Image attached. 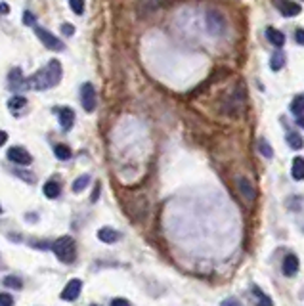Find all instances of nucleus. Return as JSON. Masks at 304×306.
<instances>
[{"mask_svg":"<svg viewBox=\"0 0 304 306\" xmlns=\"http://www.w3.org/2000/svg\"><path fill=\"white\" fill-rule=\"evenodd\" d=\"M59 81H61V63L58 59H50V63H46L43 69H39L27 79V88L48 90V88L58 87Z\"/></svg>","mask_w":304,"mask_h":306,"instance_id":"nucleus-1","label":"nucleus"},{"mask_svg":"<svg viewBox=\"0 0 304 306\" xmlns=\"http://www.w3.org/2000/svg\"><path fill=\"white\" fill-rule=\"evenodd\" d=\"M52 251L58 257V261H61V262L65 264L75 262V259H77V243H75V239H73L71 235H61V237H58L52 243Z\"/></svg>","mask_w":304,"mask_h":306,"instance_id":"nucleus-2","label":"nucleus"},{"mask_svg":"<svg viewBox=\"0 0 304 306\" xmlns=\"http://www.w3.org/2000/svg\"><path fill=\"white\" fill-rule=\"evenodd\" d=\"M205 25H207V31L211 35H215V37H222L226 33V19L218 10H207Z\"/></svg>","mask_w":304,"mask_h":306,"instance_id":"nucleus-3","label":"nucleus"},{"mask_svg":"<svg viewBox=\"0 0 304 306\" xmlns=\"http://www.w3.org/2000/svg\"><path fill=\"white\" fill-rule=\"evenodd\" d=\"M171 0H138L136 4V14L138 17H151L161 8H165Z\"/></svg>","mask_w":304,"mask_h":306,"instance_id":"nucleus-4","label":"nucleus"},{"mask_svg":"<svg viewBox=\"0 0 304 306\" xmlns=\"http://www.w3.org/2000/svg\"><path fill=\"white\" fill-rule=\"evenodd\" d=\"M33 29H35V35L39 37V41H41L48 50H54V52H61V50H63V43L59 41L58 37H54L50 31L43 29V27H39V25H35Z\"/></svg>","mask_w":304,"mask_h":306,"instance_id":"nucleus-5","label":"nucleus"},{"mask_svg":"<svg viewBox=\"0 0 304 306\" xmlns=\"http://www.w3.org/2000/svg\"><path fill=\"white\" fill-rule=\"evenodd\" d=\"M81 103H83L87 113H92L96 109V88L90 83H85L81 87Z\"/></svg>","mask_w":304,"mask_h":306,"instance_id":"nucleus-6","label":"nucleus"},{"mask_svg":"<svg viewBox=\"0 0 304 306\" xmlns=\"http://www.w3.org/2000/svg\"><path fill=\"white\" fill-rule=\"evenodd\" d=\"M8 159L12 161V163H15V165H31L33 163V157H31L29 151L19 146L8 149Z\"/></svg>","mask_w":304,"mask_h":306,"instance_id":"nucleus-7","label":"nucleus"},{"mask_svg":"<svg viewBox=\"0 0 304 306\" xmlns=\"http://www.w3.org/2000/svg\"><path fill=\"white\" fill-rule=\"evenodd\" d=\"M81 289H83V281L75 277V279H71V281L65 285V289L61 291V299L71 303V301H75V299L81 295Z\"/></svg>","mask_w":304,"mask_h":306,"instance_id":"nucleus-8","label":"nucleus"},{"mask_svg":"<svg viewBox=\"0 0 304 306\" xmlns=\"http://www.w3.org/2000/svg\"><path fill=\"white\" fill-rule=\"evenodd\" d=\"M237 188H239V193L245 197L249 203H253V201H255L257 191H255V186H253V182H251L249 178H245V176L237 178Z\"/></svg>","mask_w":304,"mask_h":306,"instance_id":"nucleus-9","label":"nucleus"},{"mask_svg":"<svg viewBox=\"0 0 304 306\" xmlns=\"http://www.w3.org/2000/svg\"><path fill=\"white\" fill-rule=\"evenodd\" d=\"M58 117H59V125H61V129L67 132L73 129V125H75V111H73L71 107H61L58 111Z\"/></svg>","mask_w":304,"mask_h":306,"instance_id":"nucleus-10","label":"nucleus"},{"mask_svg":"<svg viewBox=\"0 0 304 306\" xmlns=\"http://www.w3.org/2000/svg\"><path fill=\"white\" fill-rule=\"evenodd\" d=\"M281 270H283V274L287 277H293L297 272H299V259H297V255H287L285 259H283V266H281Z\"/></svg>","mask_w":304,"mask_h":306,"instance_id":"nucleus-11","label":"nucleus"},{"mask_svg":"<svg viewBox=\"0 0 304 306\" xmlns=\"http://www.w3.org/2000/svg\"><path fill=\"white\" fill-rule=\"evenodd\" d=\"M277 8H279V12L285 15V17H295V15L301 14V6L295 4V2H289V0L277 2Z\"/></svg>","mask_w":304,"mask_h":306,"instance_id":"nucleus-12","label":"nucleus"},{"mask_svg":"<svg viewBox=\"0 0 304 306\" xmlns=\"http://www.w3.org/2000/svg\"><path fill=\"white\" fill-rule=\"evenodd\" d=\"M8 85L12 90H19V88L27 87V81H23V75H21V69H12L10 71V77H8Z\"/></svg>","mask_w":304,"mask_h":306,"instance_id":"nucleus-13","label":"nucleus"},{"mask_svg":"<svg viewBox=\"0 0 304 306\" xmlns=\"http://www.w3.org/2000/svg\"><path fill=\"white\" fill-rule=\"evenodd\" d=\"M119 237H121V233L113 228H101L98 232V239L103 243H115V241H119Z\"/></svg>","mask_w":304,"mask_h":306,"instance_id":"nucleus-14","label":"nucleus"},{"mask_svg":"<svg viewBox=\"0 0 304 306\" xmlns=\"http://www.w3.org/2000/svg\"><path fill=\"white\" fill-rule=\"evenodd\" d=\"M44 195L48 197V199H58L59 193H61V186H59L56 180H50V182H46L44 184Z\"/></svg>","mask_w":304,"mask_h":306,"instance_id":"nucleus-15","label":"nucleus"},{"mask_svg":"<svg viewBox=\"0 0 304 306\" xmlns=\"http://www.w3.org/2000/svg\"><path fill=\"white\" fill-rule=\"evenodd\" d=\"M266 37H268V41L274 44L275 48H281L283 44H285V35L281 33V31L277 29H268L266 31Z\"/></svg>","mask_w":304,"mask_h":306,"instance_id":"nucleus-16","label":"nucleus"},{"mask_svg":"<svg viewBox=\"0 0 304 306\" xmlns=\"http://www.w3.org/2000/svg\"><path fill=\"white\" fill-rule=\"evenodd\" d=\"M291 173H293V178H295V180H304V159L303 157H295V159H293V169H291Z\"/></svg>","mask_w":304,"mask_h":306,"instance_id":"nucleus-17","label":"nucleus"},{"mask_svg":"<svg viewBox=\"0 0 304 306\" xmlns=\"http://www.w3.org/2000/svg\"><path fill=\"white\" fill-rule=\"evenodd\" d=\"M25 105H27V100H25L23 96H19V94H17V96H12V98L8 100V109H10L12 113H17V111L23 109Z\"/></svg>","mask_w":304,"mask_h":306,"instance_id":"nucleus-18","label":"nucleus"},{"mask_svg":"<svg viewBox=\"0 0 304 306\" xmlns=\"http://www.w3.org/2000/svg\"><path fill=\"white\" fill-rule=\"evenodd\" d=\"M54 153H56V157H58L59 161H67L71 159V147L63 146V144H58V146L54 147Z\"/></svg>","mask_w":304,"mask_h":306,"instance_id":"nucleus-19","label":"nucleus"},{"mask_svg":"<svg viewBox=\"0 0 304 306\" xmlns=\"http://www.w3.org/2000/svg\"><path fill=\"white\" fill-rule=\"evenodd\" d=\"M88 184H90V176L88 175L79 176V178L75 180V184H73V191H75V193H81L83 190H87Z\"/></svg>","mask_w":304,"mask_h":306,"instance_id":"nucleus-20","label":"nucleus"},{"mask_svg":"<svg viewBox=\"0 0 304 306\" xmlns=\"http://www.w3.org/2000/svg\"><path fill=\"white\" fill-rule=\"evenodd\" d=\"M283 65H285V56H283V54L277 50L274 56H272V59H270V67H272L274 71H279Z\"/></svg>","mask_w":304,"mask_h":306,"instance_id":"nucleus-21","label":"nucleus"},{"mask_svg":"<svg viewBox=\"0 0 304 306\" xmlns=\"http://www.w3.org/2000/svg\"><path fill=\"white\" fill-rule=\"evenodd\" d=\"M287 142H289V146L293 149H303L304 146V140L301 138V134H297V132H289L287 134Z\"/></svg>","mask_w":304,"mask_h":306,"instance_id":"nucleus-22","label":"nucleus"},{"mask_svg":"<svg viewBox=\"0 0 304 306\" xmlns=\"http://www.w3.org/2000/svg\"><path fill=\"white\" fill-rule=\"evenodd\" d=\"M291 111H293L295 115H299V117L303 115L304 113V94L293 100V103H291Z\"/></svg>","mask_w":304,"mask_h":306,"instance_id":"nucleus-23","label":"nucleus"},{"mask_svg":"<svg viewBox=\"0 0 304 306\" xmlns=\"http://www.w3.org/2000/svg\"><path fill=\"white\" fill-rule=\"evenodd\" d=\"M4 285H6V287H10V289H21V287H23L21 279H19V277H15V276L4 277Z\"/></svg>","mask_w":304,"mask_h":306,"instance_id":"nucleus-24","label":"nucleus"},{"mask_svg":"<svg viewBox=\"0 0 304 306\" xmlns=\"http://www.w3.org/2000/svg\"><path fill=\"white\" fill-rule=\"evenodd\" d=\"M253 291L257 293V299H259V303H257V306H274V303L270 301V297H266L264 293L259 289V287H255Z\"/></svg>","mask_w":304,"mask_h":306,"instance_id":"nucleus-25","label":"nucleus"},{"mask_svg":"<svg viewBox=\"0 0 304 306\" xmlns=\"http://www.w3.org/2000/svg\"><path fill=\"white\" fill-rule=\"evenodd\" d=\"M69 6H71L73 14L77 15L85 14V0H69Z\"/></svg>","mask_w":304,"mask_h":306,"instance_id":"nucleus-26","label":"nucleus"},{"mask_svg":"<svg viewBox=\"0 0 304 306\" xmlns=\"http://www.w3.org/2000/svg\"><path fill=\"white\" fill-rule=\"evenodd\" d=\"M259 149H261V153L266 157V159H272V157H274V149L268 146L266 140H261V142H259Z\"/></svg>","mask_w":304,"mask_h":306,"instance_id":"nucleus-27","label":"nucleus"},{"mask_svg":"<svg viewBox=\"0 0 304 306\" xmlns=\"http://www.w3.org/2000/svg\"><path fill=\"white\" fill-rule=\"evenodd\" d=\"M0 306H14V299L10 295L0 293Z\"/></svg>","mask_w":304,"mask_h":306,"instance_id":"nucleus-28","label":"nucleus"},{"mask_svg":"<svg viewBox=\"0 0 304 306\" xmlns=\"http://www.w3.org/2000/svg\"><path fill=\"white\" fill-rule=\"evenodd\" d=\"M23 21H25V25H31V27L37 25V17L31 14V12H25V14H23Z\"/></svg>","mask_w":304,"mask_h":306,"instance_id":"nucleus-29","label":"nucleus"},{"mask_svg":"<svg viewBox=\"0 0 304 306\" xmlns=\"http://www.w3.org/2000/svg\"><path fill=\"white\" fill-rule=\"evenodd\" d=\"M61 33L67 35V37H73V35H75V27H73L71 23H63V25H61Z\"/></svg>","mask_w":304,"mask_h":306,"instance_id":"nucleus-30","label":"nucleus"},{"mask_svg":"<svg viewBox=\"0 0 304 306\" xmlns=\"http://www.w3.org/2000/svg\"><path fill=\"white\" fill-rule=\"evenodd\" d=\"M109 306H130V303H129L127 299H113Z\"/></svg>","mask_w":304,"mask_h":306,"instance_id":"nucleus-31","label":"nucleus"},{"mask_svg":"<svg viewBox=\"0 0 304 306\" xmlns=\"http://www.w3.org/2000/svg\"><path fill=\"white\" fill-rule=\"evenodd\" d=\"M295 41L301 44V46H304V29H297V33H295Z\"/></svg>","mask_w":304,"mask_h":306,"instance_id":"nucleus-32","label":"nucleus"},{"mask_svg":"<svg viewBox=\"0 0 304 306\" xmlns=\"http://www.w3.org/2000/svg\"><path fill=\"white\" fill-rule=\"evenodd\" d=\"M220 306H243L237 299H226V301H222V305Z\"/></svg>","mask_w":304,"mask_h":306,"instance_id":"nucleus-33","label":"nucleus"},{"mask_svg":"<svg viewBox=\"0 0 304 306\" xmlns=\"http://www.w3.org/2000/svg\"><path fill=\"white\" fill-rule=\"evenodd\" d=\"M31 245H33V247H41L43 251L50 249V243H48V241H31Z\"/></svg>","mask_w":304,"mask_h":306,"instance_id":"nucleus-34","label":"nucleus"},{"mask_svg":"<svg viewBox=\"0 0 304 306\" xmlns=\"http://www.w3.org/2000/svg\"><path fill=\"white\" fill-rule=\"evenodd\" d=\"M100 197V184H96V188H94V191H92V197H90V201L92 203H96V199Z\"/></svg>","mask_w":304,"mask_h":306,"instance_id":"nucleus-35","label":"nucleus"},{"mask_svg":"<svg viewBox=\"0 0 304 306\" xmlns=\"http://www.w3.org/2000/svg\"><path fill=\"white\" fill-rule=\"evenodd\" d=\"M6 14H10V6L6 2H2L0 4V15H6Z\"/></svg>","mask_w":304,"mask_h":306,"instance_id":"nucleus-36","label":"nucleus"},{"mask_svg":"<svg viewBox=\"0 0 304 306\" xmlns=\"http://www.w3.org/2000/svg\"><path fill=\"white\" fill-rule=\"evenodd\" d=\"M6 140H8V134H6L4 131H0V147L6 144Z\"/></svg>","mask_w":304,"mask_h":306,"instance_id":"nucleus-37","label":"nucleus"},{"mask_svg":"<svg viewBox=\"0 0 304 306\" xmlns=\"http://www.w3.org/2000/svg\"><path fill=\"white\" fill-rule=\"evenodd\" d=\"M297 123H299V125H301V127H303V129H304V117H303V115H301V117H299V119H297Z\"/></svg>","mask_w":304,"mask_h":306,"instance_id":"nucleus-38","label":"nucleus"},{"mask_svg":"<svg viewBox=\"0 0 304 306\" xmlns=\"http://www.w3.org/2000/svg\"><path fill=\"white\" fill-rule=\"evenodd\" d=\"M0 215H2V207H0Z\"/></svg>","mask_w":304,"mask_h":306,"instance_id":"nucleus-39","label":"nucleus"},{"mask_svg":"<svg viewBox=\"0 0 304 306\" xmlns=\"http://www.w3.org/2000/svg\"><path fill=\"white\" fill-rule=\"evenodd\" d=\"M92 306H94V305H92Z\"/></svg>","mask_w":304,"mask_h":306,"instance_id":"nucleus-40","label":"nucleus"}]
</instances>
